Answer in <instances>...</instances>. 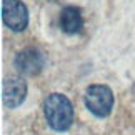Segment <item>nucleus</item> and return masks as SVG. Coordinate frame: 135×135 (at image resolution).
<instances>
[{
  "mask_svg": "<svg viewBox=\"0 0 135 135\" xmlns=\"http://www.w3.org/2000/svg\"><path fill=\"white\" fill-rule=\"evenodd\" d=\"M27 97V84L18 77H10L3 80L2 85V100L7 108H15Z\"/></svg>",
  "mask_w": 135,
  "mask_h": 135,
  "instance_id": "5",
  "label": "nucleus"
},
{
  "mask_svg": "<svg viewBox=\"0 0 135 135\" xmlns=\"http://www.w3.org/2000/svg\"><path fill=\"white\" fill-rule=\"evenodd\" d=\"M84 102H85V107L89 108L90 113H93L98 118H103V117L110 115V112H112L113 92L107 85H102V84L90 85L85 90Z\"/></svg>",
  "mask_w": 135,
  "mask_h": 135,
  "instance_id": "2",
  "label": "nucleus"
},
{
  "mask_svg": "<svg viewBox=\"0 0 135 135\" xmlns=\"http://www.w3.org/2000/svg\"><path fill=\"white\" fill-rule=\"evenodd\" d=\"M44 115L52 130L65 132L74 123V105L64 93L54 92L44 100Z\"/></svg>",
  "mask_w": 135,
  "mask_h": 135,
  "instance_id": "1",
  "label": "nucleus"
},
{
  "mask_svg": "<svg viewBox=\"0 0 135 135\" xmlns=\"http://www.w3.org/2000/svg\"><path fill=\"white\" fill-rule=\"evenodd\" d=\"M15 69L23 75H37L42 72V69L45 67V57L38 49L35 47H27L22 52H18L15 55Z\"/></svg>",
  "mask_w": 135,
  "mask_h": 135,
  "instance_id": "4",
  "label": "nucleus"
},
{
  "mask_svg": "<svg viewBox=\"0 0 135 135\" xmlns=\"http://www.w3.org/2000/svg\"><path fill=\"white\" fill-rule=\"evenodd\" d=\"M2 20L10 30L23 32L28 25V10L20 0H3L2 2Z\"/></svg>",
  "mask_w": 135,
  "mask_h": 135,
  "instance_id": "3",
  "label": "nucleus"
},
{
  "mask_svg": "<svg viewBox=\"0 0 135 135\" xmlns=\"http://www.w3.org/2000/svg\"><path fill=\"white\" fill-rule=\"evenodd\" d=\"M60 28L69 35L80 33L84 28V17L82 10L74 5H67L60 12Z\"/></svg>",
  "mask_w": 135,
  "mask_h": 135,
  "instance_id": "6",
  "label": "nucleus"
}]
</instances>
